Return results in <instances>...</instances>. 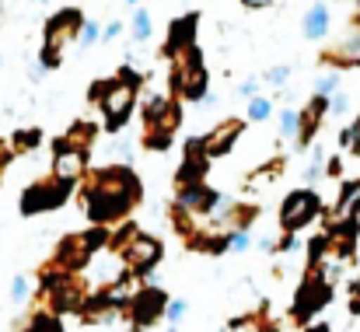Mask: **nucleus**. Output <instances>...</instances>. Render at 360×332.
Wrapping results in <instances>:
<instances>
[{"label": "nucleus", "mask_w": 360, "mask_h": 332, "mask_svg": "<svg viewBox=\"0 0 360 332\" xmlns=\"http://www.w3.org/2000/svg\"><path fill=\"white\" fill-rule=\"evenodd\" d=\"M269 112H273V102H266V98H252V102H248V119H252V122L269 119Z\"/></svg>", "instance_id": "nucleus-26"}, {"label": "nucleus", "mask_w": 360, "mask_h": 332, "mask_svg": "<svg viewBox=\"0 0 360 332\" xmlns=\"http://www.w3.org/2000/svg\"><path fill=\"white\" fill-rule=\"evenodd\" d=\"M347 109H350V98H347V95H333V98H329V112H333V115H343Z\"/></svg>", "instance_id": "nucleus-34"}, {"label": "nucleus", "mask_w": 360, "mask_h": 332, "mask_svg": "<svg viewBox=\"0 0 360 332\" xmlns=\"http://www.w3.org/2000/svg\"><path fill=\"white\" fill-rule=\"evenodd\" d=\"M304 39H311V42H319L326 32H329V7L326 4H315L308 14H304Z\"/></svg>", "instance_id": "nucleus-16"}, {"label": "nucleus", "mask_w": 360, "mask_h": 332, "mask_svg": "<svg viewBox=\"0 0 360 332\" xmlns=\"http://www.w3.org/2000/svg\"><path fill=\"white\" fill-rule=\"evenodd\" d=\"M241 129H245V122H241V119H228V122H221L214 133H207V136H203V151H207V158L214 161V158L228 154V151L238 143Z\"/></svg>", "instance_id": "nucleus-11"}, {"label": "nucleus", "mask_w": 360, "mask_h": 332, "mask_svg": "<svg viewBox=\"0 0 360 332\" xmlns=\"http://www.w3.org/2000/svg\"><path fill=\"white\" fill-rule=\"evenodd\" d=\"M207 168H210V158L203 151V136H193L186 143V165L179 168V186H203Z\"/></svg>", "instance_id": "nucleus-9"}, {"label": "nucleus", "mask_w": 360, "mask_h": 332, "mask_svg": "<svg viewBox=\"0 0 360 332\" xmlns=\"http://www.w3.org/2000/svg\"><path fill=\"white\" fill-rule=\"evenodd\" d=\"M81 241H84V248H88V252H98V248L112 245V231H109V227H91V231H84V234H81Z\"/></svg>", "instance_id": "nucleus-19"}, {"label": "nucleus", "mask_w": 360, "mask_h": 332, "mask_svg": "<svg viewBox=\"0 0 360 332\" xmlns=\"http://www.w3.org/2000/svg\"><path fill=\"white\" fill-rule=\"evenodd\" d=\"M287 77H290V67H273V70H266V84H273V88H283Z\"/></svg>", "instance_id": "nucleus-31"}, {"label": "nucleus", "mask_w": 360, "mask_h": 332, "mask_svg": "<svg viewBox=\"0 0 360 332\" xmlns=\"http://www.w3.org/2000/svg\"><path fill=\"white\" fill-rule=\"evenodd\" d=\"M98 35H102V28H98L95 21H88V18H84V25H81V28H77V35H74V39H77V49L95 46V42H98Z\"/></svg>", "instance_id": "nucleus-21"}, {"label": "nucleus", "mask_w": 360, "mask_h": 332, "mask_svg": "<svg viewBox=\"0 0 360 332\" xmlns=\"http://www.w3.org/2000/svg\"><path fill=\"white\" fill-rule=\"evenodd\" d=\"M88 248H84V241H81V234H70L63 245H60V255H56V262L67 269V276L70 273H77V269H84L88 266Z\"/></svg>", "instance_id": "nucleus-15"}, {"label": "nucleus", "mask_w": 360, "mask_h": 332, "mask_svg": "<svg viewBox=\"0 0 360 332\" xmlns=\"http://www.w3.org/2000/svg\"><path fill=\"white\" fill-rule=\"evenodd\" d=\"M70 189H74V186H67V182H56V179H53V182H39V186L25 189V196H21V214H39V210H53V207L67 203Z\"/></svg>", "instance_id": "nucleus-6"}, {"label": "nucleus", "mask_w": 360, "mask_h": 332, "mask_svg": "<svg viewBox=\"0 0 360 332\" xmlns=\"http://www.w3.org/2000/svg\"><path fill=\"white\" fill-rule=\"evenodd\" d=\"M315 88H319V95H322V98H329V95H336L340 77H336V74H326V77H319V84H315Z\"/></svg>", "instance_id": "nucleus-32"}, {"label": "nucleus", "mask_w": 360, "mask_h": 332, "mask_svg": "<svg viewBox=\"0 0 360 332\" xmlns=\"http://www.w3.org/2000/svg\"><path fill=\"white\" fill-rule=\"evenodd\" d=\"M329 298H333V287H326L322 280L308 276V280L301 283V290H297V301H294L290 315H294L297 322H308L315 312H322V308L329 305Z\"/></svg>", "instance_id": "nucleus-7"}, {"label": "nucleus", "mask_w": 360, "mask_h": 332, "mask_svg": "<svg viewBox=\"0 0 360 332\" xmlns=\"http://www.w3.org/2000/svg\"><path fill=\"white\" fill-rule=\"evenodd\" d=\"M241 4H245V7H269L273 0H241Z\"/></svg>", "instance_id": "nucleus-38"}, {"label": "nucleus", "mask_w": 360, "mask_h": 332, "mask_svg": "<svg viewBox=\"0 0 360 332\" xmlns=\"http://www.w3.org/2000/svg\"><path fill=\"white\" fill-rule=\"evenodd\" d=\"M120 252H122V266H126L133 276H143V273H150L154 262L161 259V241L150 238V234H140V231H136Z\"/></svg>", "instance_id": "nucleus-5"}, {"label": "nucleus", "mask_w": 360, "mask_h": 332, "mask_svg": "<svg viewBox=\"0 0 360 332\" xmlns=\"http://www.w3.org/2000/svg\"><path fill=\"white\" fill-rule=\"evenodd\" d=\"M186 312H189V301H182V298H168V305H165V312H161V315H165L172 326H179V319H182Z\"/></svg>", "instance_id": "nucleus-24"}, {"label": "nucleus", "mask_w": 360, "mask_h": 332, "mask_svg": "<svg viewBox=\"0 0 360 332\" xmlns=\"http://www.w3.org/2000/svg\"><path fill=\"white\" fill-rule=\"evenodd\" d=\"M326 60H333V63H340V67H357L360 63V35L340 42L333 53H326Z\"/></svg>", "instance_id": "nucleus-17"}, {"label": "nucleus", "mask_w": 360, "mask_h": 332, "mask_svg": "<svg viewBox=\"0 0 360 332\" xmlns=\"http://www.w3.org/2000/svg\"><path fill=\"white\" fill-rule=\"evenodd\" d=\"M255 88H259V84H255V81H241V95H245V98H255Z\"/></svg>", "instance_id": "nucleus-36"}, {"label": "nucleus", "mask_w": 360, "mask_h": 332, "mask_svg": "<svg viewBox=\"0 0 360 332\" xmlns=\"http://www.w3.org/2000/svg\"><path fill=\"white\" fill-rule=\"evenodd\" d=\"M133 39L136 42H147L150 39V14L147 11H136L133 14Z\"/></svg>", "instance_id": "nucleus-23"}, {"label": "nucleus", "mask_w": 360, "mask_h": 332, "mask_svg": "<svg viewBox=\"0 0 360 332\" xmlns=\"http://www.w3.org/2000/svg\"><path fill=\"white\" fill-rule=\"evenodd\" d=\"M165 332H179V329H175V326H168V329H165Z\"/></svg>", "instance_id": "nucleus-42"}, {"label": "nucleus", "mask_w": 360, "mask_h": 332, "mask_svg": "<svg viewBox=\"0 0 360 332\" xmlns=\"http://www.w3.org/2000/svg\"><path fill=\"white\" fill-rule=\"evenodd\" d=\"M248 245H252L248 231H231V234H228V248H231V252H245Z\"/></svg>", "instance_id": "nucleus-33"}, {"label": "nucleus", "mask_w": 360, "mask_h": 332, "mask_svg": "<svg viewBox=\"0 0 360 332\" xmlns=\"http://www.w3.org/2000/svg\"><path fill=\"white\" fill-rule=\"evenodd\" d=\"M259 248H262V252H273V248H276V241H273V238H262V241H259Z\"/></svg>", "instance_id": "nucleus-37"}, {"label": "nucleus", "mask_w": 360, "mask_h": 332, "mask_svg": "<svg viewBox=\"0 0 360 332\" xmlns=\"http://www.w3.org/2000/svg\"><path fill=\"white\" fill-rule=\"evenodd\" d=\"M136 88H140V74L129 70V67H122L120 77H112V81H98V84L91 88V98L102 106L105 122H109L112 133L129 119L133 102H136Z\"/></svg>", "instance_id": "nucleus-2"}, {"label": "nucleus", "mask_w": 360, "mask_h": 332, "mask_svg": "<svg viewBox=\"0 0 360 332\" xmlns=\"http://www.w3.org/2000/svg\"><path fill=\"white\" fill-rule=\"evenodd\" d=\"M326 112H329V98H322V95H315V98L308 102V109L301 112V119H297V129H301L297 147H301V151L311 143V136H315V129H319V122H322Z\"/></svg>", "instance_id": "nucleus-13"}, {"label": "nucleus", "mask_w": 360, "mask_h": 332, "mask_svg": "<svg viewBox=\"0 0 360 332\" xmlns=\"http://www.w3.org/2000/svg\"><path fill=\"white\" fill-rule=\"evenodd\" d=\"M165 305H168L165 290H158V287H143V290H136L133 301H129V315H133L136 329L143 332L150 322H158L161 312H165Z\"/></svg>", "instance_id": "nucleus-8"}, {"label": "nucleus", "mask_w": 360, "mask_h": 332, "mask_svg": "<svg viewBox=\"0 0 360 332\" xmlns=\"http://www.w3.org/2000/svg\"><path fill=\"white\" fill-rule=\"evenodd\" d=\"M196 21H200V14L193 11V14H186V18H179V21L172 25V35H168V42H165V53H168V56H175V53H186V49L193 46Z\"/></svg>", "instance_id": "nucleus-14"}, {"label": "nucleus", "mask_w": 360, "mask_h": 332, "mask_svg": "<svg viewBox=\"0 0 360 332\" xmlns=\"http://www.w3.org/2000/svg\"><path fill=\"white\" fill-rule=\"evenodd\" d=\"M129 4H136V0H129Z\"/></svg>", "instance_id": "nucleus-44"}, {"label": "nucleus", "mask_w": 360, "mask_h": 332, "mask_svg": "<svg viewBox=\"0 0 360 332\" xmlns=\"http://www.w3.org/2000/svg\"><path fill=\"white\" fill-rule=\"evenodd\" d=\"M172 109V102L168 98H161V95H154L150 102H147V109H143V119H147V126H158L161 119H165V112Z\"/></svg>", "instance_id": "nucleus-20"}, {"label": "nucleus", "mask_w": 360, "mask_h": 332, "mask_svg": "<svg viewBox=\"0 0 360 332\" xmlns=\"http://www.w3.org/2000/svg\"><path fill=\"white\" fill-rule=\"evenodd\" d=\"M322 161H326V154H322V151H315V154H311V165L304 168V182H315V179L322 175V168H326Z\"/></svg>", "instance_id": "nucleus-30"}, {"label": "nucleus", "mask_w": 360, "mask_h": 332, "mask_svg": "<svg viewBox=\"0 0 360 332\" xmlns=\"http://www.w3.org/2000/svg\"><path fill=\"white\" fill-rule=\"evenodd\" d=\"M91 140H95V126H91V122H74V126H70V136H67L70 147H77V151L88 154V143H91Z\"/></svg>", "instance_id": "nucleus-18"}, {"label": "nucleus", "mask_w": 360, "mask_h": 332, "mask_svg": "<svg viewBox=\"0 0 360 332\" xmlns=\"http://www.w3.org/2000/svg\"><path fill=\"white\" fill-rule=\"evenodd\" d=\"M120 32H122V25H120V21H112V25H105V28H102V35H98V39H105V42H112V39H116Z\"/></svg>", "instance_id": "nucleus-35"}, {"label": "nucleus", "mask_w": 360, "mask_h": 332, "mask_svg": "<svg viewBox=\"0 0 360 332\" xmlns=\"http://www.w3.org/2000/svg\"><path fill=\"white\" fill-rule=\"evenodd\" d=\"M297 133V112L283 109L280 112V136H294Z\"/></svg>", "instance_id": "nucleus-27"}, {"label": "nucleus", "mask_w": 360, "mask_h": 332, "mask_svg": "<svg viewBox=\"0 0 360 332\" xmlns=\"http://www.w3.org/2000/svg\"><path fill=\"white\" fill-rule=\"evenodd\" d=\"M262 332H273V329H262Z\"/></svg>", "instance_id": "nucleus-43"}, {"label": "nucleus", "mask_w": 360, "mask_h": 332, "mask_svg": "<svg viewBox=\"0 0 360 332\" xmlns=\"http://www.w3.org/2000/svg\"><path fill=\"white\" fill-rule=\"evenodd\" d=\"M25 332H63V329H60V319L56 315H35L32 326Z\"/></svg>", "instance_id": "nucleus-25"}, {"label": "nucleus", "mask_w": 360, "mask_h": 332, "mask_svg": "<svg viewBox=\"0 0 360 332\" xmlns=\"http://www.w3.org/2000/svg\"><path fill=\"white\" fill-rule=\"evenodd\" d=\"M308 332H329V326H311Z\"/></svg>", "instance_id": "nucleus-40"}, {"label": "nucleus", "mask_w": 360, "mask_h": 332, "mask_svg": "<svg viewBox=\"0 0 360 332\" xmlns=\"http://www.w3.org/2000/svg\"><path fill=\"white\" fill-rule=\"evenodd\" d=\"M136 200H140V179L129 168H122V165L98 172L95 175V186L84 193L88 217L95 221V227H105V224L120 221Z\"/></svg>", "instance_id": "nucleus-1"}, {"label": "nucleus", "mask_w": 360, "mask_h": 332, "mask_svg": "<svg viewBox=\"0 0 360 332\" xmlns=\"http://www.w3.org/2000/svg\"><path fill=\"white\" fill-rule=\"evenodd\" d=\"M81 25H84V14H81L77 7H67V11H60V14L49 18V25H46V46H42V60H39L42 70H46V67H60L63 49H67V42L77 35Z\"/></svg>", "instance_id": "nucleus-3"}, {"label": "nucleus", "mask_w": 360, "mask_h": 332, "mask_svg": "<svg viewBox=\"0 0 360 332\" xmlns=\"http://www.w3.org/2000/svg\"><path fill=\"white\" fill-rule=\"evenodd\" d=\"M357 7H360V0H357Z\"/></svg>", "instance_id": "nucleus-45"}, {"label": "nucleus", "mask_w": 360, "mask_h": 332, "mask_svg": "<svg viewBox=\"0 0 360 332\" xmlns=\"http://www.w3.org/2000/svg\"><path fill=\"white\" fill-rule=\"evenodd\" d=\"M350 315H360V298H354V301H350Z\"/></svg>", "instance_id": "nucleus-39"}, {"label": "nucleus", "mask_w": 360, "mask_h": 332, "mask_svg": "<svg viewBox=\"0 0 360 332\" xmlns=\"http://www.w3.org/2000/svg\"><path fill=\"white\" fill-rule=\"evenodd\" d=\"M357 234H360V221H357V217H340V221L329 224L326 238H329V245H336V259H347V255L354 252Z\"/></svg>", "instance_id": "nucleus-12"}, {"label": "nucleus", "mask_w": 360, "mask_h": 332, "mask_svg": "<svg viewBox=\"0 0 360 332\" xmlns=\"http://www.w3.org/2000/svg\"><path fill=\"white\" fill-rule=\"evenodd\" d=\"M354 298H360V276H357V283H354Z\"/></svg>", "instance_id": "nucleus-41"}, {"label": "nucleus", "mask_w": 360, "mask_h": 332, "mask_svg": "<svg viewBox=\"0 0 360 332\" xmlns=\"http://www.w3.org/2000/svg\"><path fill=\"white\" fill-rule=\"evenodd\" d=\"M319 210H322L319 193H311V189H297V193H290V196L283 200L280 224H283V231H287V234H297L304 224H311L315 217H319Z\"/></svg>", "instance_id": "nucleus-4"}, {"label": "nucleus", "mask_w": 360, "mask_h": 332, "mask_svg": "<svg viewBox=\"0 0 360 332\" xmlns=\"http://www.w3.org/2000/svg\"><path fill=\"white\" fill-rule=\"evenodd\" d=\"M147 147H150V151H168V147H172V133H165V129H150Z\"/></svg>", "instance_id": "nucleus-28"}, {"label": "nucleus", "mask_w": 360, "mask_h": 332, "mask_svg": "<svg viewBox=\"0 0 360 332\" xmlns=\"http://www.w3.org/2000/svg\"><path fill=\"white\" fill-rule=\"evenodd\" d=\"M25 298H28V276H21V273H18V276L11 280V301H14V305H21Z\"/></svg>", "instance_id": "nucleus-29"}, {"label": "nucleus", "mask_w": 360, "mask_h": 332, "mask_svg": "<svg viewBox=\"0 0 360 332\" xmlns=\"http://www.w3.org/2000/svg\"><path fill=\"white\" fill-rule=\"evenodd\" d=\"M84 158H88L84 151L70 147L67 140H56V161H53V175H56V182L74 186L77 175H81V168H84Z\"/></svg>", "instance_id": "nucleus-10"}, {"label": "nucleus", "mask_w": 360, "mask_h": 332, "mask_svg": "<svg viewBox=\"0 0 360 332\" xmlns=\"http://www.w3.org/2000/svg\"><path fill=\"white\" fill-rule=\"evenodd\" d=\"M42 143V129H18L14 133V147L18 151H32V147H39Z\"/></svg>", "instance_id": "nucleus-22"}]
</instances>
